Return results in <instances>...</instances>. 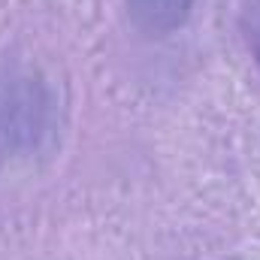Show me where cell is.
<instances>
[{"label":"cell","instance_id":"obj_1","mask_svg":"<svg viewBox=\"0 0 260 260\" xmlns=\"http://www.w3.org/2000/svg\"><path fill=\"white\" fill-rule=\"evenodd\" d=\"M49 100L40 82L15 76L0 85V160L37 145L46 130Z\"/></svg>","mask_w":260,"mask_h":260},{"label":"cell","instance_id":"obj_2","mask_svg":"<svg viewBox=\"0 0 260 260\" xmlns=\"http://www.w3.org/2000/svg\"><path fill=\"white\" fill-rule=\"evenodd\" d=\"M194 3L197 0H127V12L142 34L167 37L191 18Z\"/></svg>","mask_w":260,"mask_h":260},{"label":"cell","instance_id":"obj_3","mask_svg":"<svg viewBox=\"0 0 260 260\" xmlns=\"http://www.w3.org/2000/svg\"><path fill=\"white\" fill-rule=\"evenodd\" d=\"M242 34L248 43V52L260 67V0H251L242 12Z\"/></svg>","mask_w":260,"mask_h":260}]
</instances>
